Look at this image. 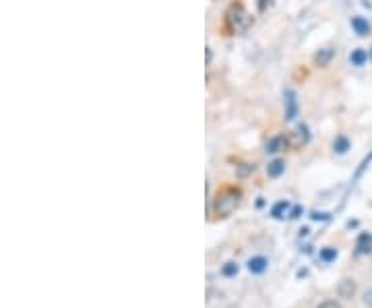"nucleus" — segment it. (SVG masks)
<instances>
[{
	"label": "nucleus",
	"mask_w": 372,
	"mask_h": 308,
	"mask_svg": "<svg viewBox=\"0 0 372 308\" xmlns=\"http://www.w3.org/2000/svg\"><path fill=\"white\" fill-rule=\"evenodd\" d=\"M318 259H321L323 263H333L337 259V248L333 246H325L321 252H318Z\"/></svg>",
	"instance_id": "nucleus-13"
},
{
	"label": "nucleus",
	"mask_w": 372,
	"mask_h": 308,
	"mask_svg": "<svg viewBox=\"0 0 372 308\" xmlns=\"http://www.w3.org/2000/svg\"><path fill=\"white\" fill-rule=\"evenodd\" d=\"M308 141H310V130H308V126H304V124H300L296 130H292V133L286 137V143H288L290 149H302Z\"/></svg>",
	"instance_id": "nucleus-3"
},
{
	"label": "nucleus",
	"mask_w": 372,
	"mask_h": 308,
	"mask_svg": "<svg viewBox=\"0 0 372 308\" xmlns=\"http://www.w3.org/2000/svg\"><path fill=\"white\" fill-rule=\"evenodd\" d=\"M356 281L354 279H341L339 283H337V296L339 298H345V300H349V298H354V294H356Z\"/></svg>",
	"instance_id": "nucleus-6"
},
{
	"label": "nucleus",
	"mask_w": 372,
	"mask_h": 308,
	"mask_svg": "<svg viewBox=\"0 0 372 308\" xmlns=\"http://www.w3.org/2000/svg\"><path fill=\"white\" fill-rule=\"evenodd\" d=\"M238 271H240V265L236 261H228V263L222 265V275L224 277H236Z\"/></svg>",
	"instance_id": "nucleus-14"
},
{
	"label": "nucleus",
	"mask_w": 372,
	"mask_h": 308,
	"mask_svg": "<svg viewBox=\"0 0 372 308\" xmlns=\"http://www.w3.org/2000/svg\"><path fill=\"white\" fill-rule=\"evenodd\" d=\"M366 60H368V52H366V50H362V48L354 50L352 56H349V62H352L354 67H364Z\"/></svg>",
	"instance_id": "nucleus-12"
},
{
	"label": "nucleus",
	"mask_w": 372,
	"mask_h": 308,
	"mask_svg": "<svg viewBox=\"0 0 372 308\" xmlns=\"http://www.w3.org/2000/svg\"><path fill=\"white\" fill-rule=\"evenodd\" d=\"M333 149H335V153H345L349 149V139L347 137H337L335 143H333Z\"/></svg>",
	"instance_id": "nucleus-16"
},
{
	"label": "nucleus",
	"mask_w": 372,
	"mask_h": 308,
	"mask_svg": "<svg viewBox=\"0 0 372 308\" xmlns=\"http://www.w3.org/2000/svg\"><path fill=\"white\" fill-rule=\"evenodd\" d=\"M362 302H364L366 306H370V308H372V288H368V290L364 292V298H362Z\"/></svg>",
	"instance_id": "nucleus-20"
},
{
	"label": "nucleus",
	"mask_w": 372,
	"mask_h": 308,
	"mask_svg": "<svg viewBox=\"0 0 372 308\" xmlns=\"http://www.w3.org/2000/svg\"><path fill=\"white\" fill-rule=\"evenodd\" d=\"M370 56H372V52H370Z\"/></svg>",
	"instance_id": "nucleus-21"
},
{
	"label": "nucleus",
	"mask_w": 372,
	"mask_h": 308,
	"mask_svg": "<svg viewBox=\"0 0 372 308\" xmlns=\"http://www.w3.org/2000/svg\"><path fill=\"white\" fill-rule=\"evenodd\" d=\"M333 56H335V50L333 48H323V50H318V52L314 54V64L316 67H329V62L333 60Z\"/></svg>",
	"instance_id": "nucleus-8"
},
{
	"label": "nucleus",
	"mask_w": 372,
	"mask_h": 308,
	"mask_svg": "<svg viewBox=\"0 0 372 308\" xmlns=\"http://www.w3.org/2000/svg\"><path fill=\"white\" fill-rule=\"evenodd\" d=\"M286 147H288L286 137L277 135V137H273V139L267 141V145H265V151H267V153H279V151H283Z\"/></svg>",
	"instance_id": "nucleus-9"
},
{
	"label": "nucleus",
	"mask_w": 372,
	"mask_h": 308,
	"mask_svg": "<svg viewBox=\"0 0 372 308\" xmlns=\"http://www.w3.org/2000/svg\"><path fill=\"white\" fill-rule=\"evenodd\" d=\"M250 25H252V17L244 11V7L240 3L238 5H232L226 11V29L230 33H244Z\"/></svg>",
	"instance_id": "nucleus-2"
},
{
	"label": "nucleus",
	"mask_w": 372,
	"mask_h": 308,
	"mask_svg": "<svg viewBox=\"0 0 372 308\" xmlns=\"http://www.w3.org/2000/svg\"><path fill=\"white\" fill-rule=\"evenodd\" d=\"M246 267H248V271L252 275H262L265 271L269 269V261L265 259V256H252V259H248Z\"/></svg>",
	"instance_id": "nucleus-4"
},
{
	"label": "nucleus",
	"mask_w": 372,
	"mask_h": 308,
	"mask_svg": "<svg viewBox=\"0 0 372 308\" xmlns=\"http://www.w3.org/2000/svg\"><path fill=\"white\" fill-rule=\"evenodd\" d=\"M304 213V209H302V205H296V207L290 211V219H298L300 215Z\"/></svg>",
	"instance_id": "nucleus-19"
},
{
	"label": "nucleus",
	"mask_w": 372,
	"mask_h": 308,
	"mask_svg": "<svg viewBox=\"0 0 372 308\" xmlns=\"http://www.w3.org/2000/svg\"><path fill=\"white\" fill-rule=\"evenodd\" d=\"M283 172H286V162H283V160H273V162L267 166V176H269V178H279Z\"/></svg>",
	"instance_id": "nucleus-10"
},
{
	"label": "nucleus",
	"mask_w": 372,
	"mask_h": 308,
	"mask_svg": "<svg viewBox=\"0 0 372 308\" xmlns=\"http://www.w3.org/2000/svg\"><path fill=\"white\" fill-rule=\"evenodd\" d=\"M250 172H254V166H252V164H242V166L236 170L238 176H248Z\"/></svg>",
	"instance_id": "nucleus-17"
},
{
	"label": "nucleus",
	"mask_w": 372,
	"mask_h": 308,
	"mask_svg": "<svg viewBox=\"0 0 372 308\" xmlns=\"http://www.w3.org/2000/svg\"><path fill=\"white\" fill-rule=\"evenodd\" d=\"M298 114V99L292 89H286V120H294Z\"/></svg>",
	"instance_id": "nucleus-5"
},
{
	"label": "nucleus",
	"mask_w": 372,
	"mask_h": 308,
	"mask_svg": "<svg viewBox=\"0 0 372 308\" xmlns=\"http://www.w3.org/2000/svg\"><path fill=\"white\" fill-rule=\"evenodd\" d=\"M240 201H242V192L238 188H226L217 194L215 203H213V213L215 217H230L238 207H240Z\"/></svg>",
	"instance_id": "nucleus-1"
},
{
	"label": "nucleus",
	"mask_w": 372,
	"mask_h": 308,
	"mask_svg": "<svg viewBox=\"0 0 372 308\" xmlns=\"http://www.w3.org/2000/svg\"><path fill=\"white\" fill-rule=\"evenodd\" d=\"M352 27H354V31L358 33V35H368V31H370V25H368V21L364 19V17H354L352 19Z\"/></svg>",
	"instance_id": "nucleus-11"
},
{
	"label": "nucleus",
	"mask_w": 372,
	"mask_h": 308,
	"mask_svg": "<svg viewBox=\"0 0 372 308\" xmlns=\"http://www.w3.org/2000/svg\"><path fill=\"white\" fill-rule=\"evenodd\" d=\"M316 308H341V304H339V302H335V300H325L323 304H318Z\"/></svg>",
	"instance_id": "nucleus-18"
},
{
	"label": "nucleus",
	"mask_w": 372,
	"mask_h": 308,
	"mask_svg": "<svg viewBox=\"0 0 372 308\" xmlns=\"http://www.w3.org/2000/svg\"><path fill=\"white\" fill-rule=\"evenodd\" d=\"M290 209V203L288 201H279V203H275L273 205V209H271V215L275 217V219H281L283 215H286V211Z\"/></svg>",
	"instance_id": "nucleus-15"
},
{
	"label": "nucleus",
	"mask_w": 372,
	"mask_h": 308,
	"mask_svg": "<svg viewBox=\"0 0 372 308\" xmlns=\"http://www.w3.org/2000/svg\"><path fill=\"white\" fill-rule=\"evenodd\" d=\"M372 252V234L364 232L358 236V242H356V254H370Z\"/></svg>",
	"instance_id": "nucleus-7"
}]
</instances>
